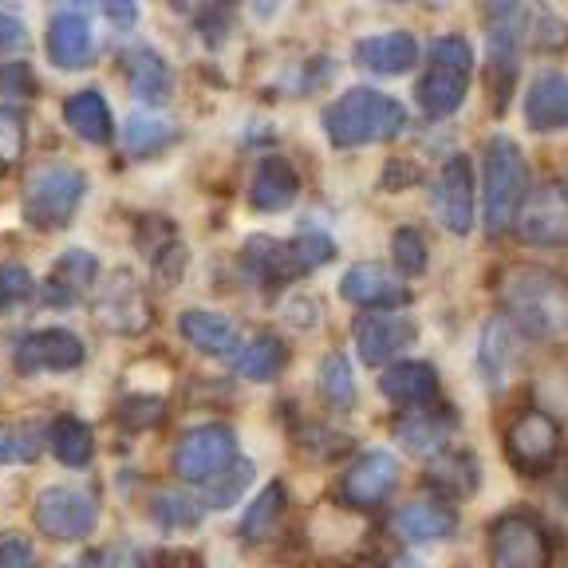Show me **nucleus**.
<instances>
[{"label": "nucleus", "mask_w": 568, "mask_h": 568, "mask_svg": "<svg viewBox=\"0 0 568 568\" xmlns=\"http://www.w3.org/2000/svg\"><path fill=\"white\" fill-rule=\"evenodd\" d=\"M83 190H88V178L75 166H63V162L40 166L28 178V190H24L28 222L36 230H63L75 217V210H80Z\"/></svg>", "instance_id": "nucleus-5"}, {"label": "nucleus", "mask_w": 568, "mask_h": 568, "mask_svg": "<svg viewBox=\"0 0 568 568\" xmlns=\"http://www.w3.org/2000/svg\"><path fill=\"white\" fill-rule=\"evenodd\" d=\"M134 241H139V248L146 253L151 261H159L166 248H174L178 245V237H174V225L166 222V217H154V213H146L139 222V230H134Z\"/></svg>", "instance_id": "nucleus-43"}, {"label": "nucleus", "mask_w": 568, "mask_h": 568, "mask_svg": "<svg viewBox=\"0 0 568 568\" xmlns=\"http://www.w3.org/2000/svg\"><path fill=\"white\" fill-rule=\"evenodd\" d=\"M32 296V276L24 265H0V312L17 308Z\"/></svg>", "instance_id": "nucleus-45"}, {"label": "nucleus", "mask_w": 568, "mask_h": 568, "mask_svg": "<svg viewBox=\"0 0 568 568\" xmlns=\"http://www.w3.org/2000/svg\"><path fill=\"white\" fill-rule=\"evenodd\" d=\"M525 115L532 131H560L568 126V75L541 71L525 95Z\"/></svg>", "instance_id": "nucleus-23"}, {"label": "nucleus", "mask_w": 568, "mask_h": 568, "mask_svg": "<svg viewBox=\"0 0 568 568\" xmlns=\"http://www.w3.org/2000/svg\"><path fill=\"white\" fill-rule=\"evenodd\" d=\"M403 178H407V182H415L418 170L415 166H399V162H390L387 174H383V186H387V190H403Z\"/></svg>", "instance_id": "nucleus-49"}, {"label": "nucleus", "mask_w": 568, "mask_h": 568, "mask_svg": "<svg viewBox=\"0 0 568 568\" xmlns=\"http://www.w3.org/2000/svg\"><path fill=\"white\" fill-rule=\"evenodd\" d=\"M95 316L99 324H106L111 332H123V336H139V332L151 328V304H146V293L131 273H115L111 281L99 284Z\"/></svg>", "instance_id": "nucleus-11"}, {"label": "nucleus", "mask_w": 568, "mask_h": 568, "mask_svg": "<svg viewBox=\"0 0 568 568\" xmlns=\"http://www.w3.org/2000/svg\"><path fill=\"white\" fill-rule=\"evenodd\" d=\"M24 115L17 106H0V170H9L24 154Z\"/></svg>", "instance_id": "nucleus-44"}, {"label": "nucleus", "mask_w": 568, "mask_h": 568, "mask_svg": "<svg viewBox=\"0 0 568 568\" xmlns=\"http://www.w3.org/2000/svg\"><path fill=\"white\" fill-rule=\"evenodd\" d=\"M241 265L265 288H276V284H288L293 276H301V265H296L293 248L276 237H248L245 248H241Z\"/></svg>", "instance_id": "nucleus-21"}, {"label": "nucleus", "mask_w": 568, "mask_h": 568, "mask_svg": "<svg viewBox=\"0 0 568 568\" xmlns=\"http://www.w3.org/2000/svg\"><path fill=\"white\" fill-rule=\"evenodd\" d=\"M489 560H494V568H549V532L537 517L506 514L489 529Z\"/></svg>", "instance_id": "nucleus-6"}, {"label": "nucleus", "mask_w": 568, "mask_h": 568, "mask_svg": "<svg viewBox=\"0 0 568 568\" xmlns=\"http://www.w3.org/2000/svg\"><path fill=\"white\" fill-rule=\"evenodd\" d=\"M435 210L450 233H470L474 230V170L466 154H454L438 174L435 186Z\"/></svg>", "instance_id": "nucleus-15"}, {"label": "nucleus", "mask_w": 568, "mask_h": 568, "mask_svg": "<svg viewBox=\"0 0 568 568\" xmlns=\"http://www.w3.org/2000/svg\"><path fill=\"white\" fill-rule=\"evenodd\" d=\"M248 481H253V462L233 458L230 466H225V470L217 474V478L205 481V501H202V506H210V509H230V506H237L241 494L248 489Z\"/></svg>", "instance_id": "nucleus-36"}, {"label": "nucleus", "mask_w": 568, "mask_h": 568, "mask_svg": "<svg viewBox=\"0 0 568 568\" xmlns=\"http://www.w3.org/2000/svg\"><path fill=\"white\" fill-rule=\"evenodd\" d=\"M288 248H293L296 265H301V273H308V268H320L328 265L332 257H336V241L324 237V233H301V237L288 241Z\"/></svg>", "instance_id": "nucleus-42"}, {"label": "nucleus", "mask_w": 568, "mask_h": 568, "mask_svg": "<svg viewBox=\"0 0 568 568\" xmlns=\"http://www.w3.org/2000/svg\"><path fill=\"white\" fill-rule=\"evenodd\" d=\"M178 328L190 344L197 347L202 355H230L237 347V324L222 312H205V308H190L182 312Z\"/></svg>", "instance_id": "nucleus-28"}, {"label": "nucleus", "mask_w": 568, "mask_h": 568, "mask_svg": "<svg viewBox=\"0 0 568 568\" xmlns=\"http://www.w3.org/2000/svg\"><path fill=\"white\" fill-rule=\"evenodd\" d=\"M36 91V75L32 68H28L24 60H9V63H0V95H9V99H24Z\"/></svg>", "instance_id": "nucleus-46"}, {"label": "nucleus", "mask_w": 568, "mask_h": 568, "mask_svg": "<svg viewBox=\"0 0 568 568\" xmlns=\"http://www.w3.org/2000/svg\"><path fill=\"white\" fill-rule=\"evenodd\" d=\"M407 126V111L390 95L372 88H352L324 106V131L336 146H367L387 142Z\"/></svg>", "instance_id": "nucleus-2"}, {"label": "nucleus", "mask_w": 568, "mask_h": 568, "mask_svg": "<svg viewBox=\"0 0 568 568\" xmlns=\"http://www.w3.org/2000/svg\"><path fill=\"white\" fill-rule=\"evenodd\" d=\"M205 506L197 497H182V494H159L151 506V517L162 529H194L202 521Z\"/></svg>", "instance_id": "nucleus-39"}, {"label": "nucleus", "mask_w": 568, "mask_h": 568, "mask_svg": "<svg viewBox=\"0 0 568 568\" xmlns=\"http://www.w3.org/2000/svg\"><path fill=\"white\" fill-rule=\"evenodd\" d=\"M501 304L509 324L525 328L529 336L565 339L568 336V276L541 265H509L501 273Z\"/></svg>", "instance_id": "nucleus-1"}, {"label": "nucleus", "mask_w": 568, "mask_h": 568, "mask_svg": "<svg viewBox=\"0 0 568 568\" xmlns=\"http://www.w3.org/2000/svg\"><path fill=\"white\" fill-rule=\"evenodd\" d=\"M529 190V166H525L517 142L494 139L486 146V230L506 233L517 222V210Z\"/></svg>", "instance_id": "nucleus-4"}, {"label": "nucleus", "mask_w": 568, "mask_h": 568, "mask_svg": "<svg viewBox=\"0 0 568 568\" xmlns=\"http://www.w3.org/2000/svg\"><path fill=\"white\" fill-rule=\"evenodd\" d=\"M355 60L364 63L375 75H403V71L415 68L418 60V44L410 32H383V36H367L355 44Z\"/></svg>", "instance_id": "nucleus-24"}, {"label": "nucleus", "mask_w": 568, "mask_h": 568, "mask_svg": "<svg viewBox=\"0 0 568 568\" xmlns=\"http://www.w3.org/2000/svg\"><path fill=\"white\" fill-rule=\"evenodd\" d=\"M517 237L529 245H565L568 241V186L545 182L517 210Z\"/></svg>", "instance_id": "nucleus-10"}, {"label": "nucleus", "mask_w": 568, "mask_h": 568, "mask_svg": "<svg viewBox=\"0 0 568 568\" xmlns=\"http://www.w3.org/2000/svg\"><path fill=\"white\" fill-rule=\"evenodd\" d=\"M123 75L131 83V91L142 99V103H166L170 91H174V75H170L166 60L154 55L151 48H126L123 52Z\"/></svg>", "instance_id": "nucleus-26"}, {"label": "nucleus", "mask_w": 568, "mask_h": 568, "mask_svg": "<svg viewBox=\"0 0 568 568\" xmlns=\"http://www.w3.org/2000/svg\"><path fill=\"white\" fill-rule=\"evenodd\" d=\"M395 486H399V462L387 450H367L347 466L344 481H339V497L352 509H375L387 501Z\"/></svg>", "instance_id": "nucleus-12"}, {"label": "nucleus", "mask_w": 568, "mask_h": 568, "mask_svg": "<svg viewBox=\"0 0 568 568\" xmlns=\"http://www.w3.org/2000/svg\"><path fill=\"white\" fill-rule=\"evenodd\" d=\"M301 194V178L284 159H261L257 174H253V186H248V202L261 213H276L284 205H293Z\"/></svg>", "instance_id": "nucleus-27"}, {"label": "nucleus", "mask_w": 568, "mask_h": 568, "mask_svg": "<svg viewBox=\"0 0 568 568\" xmlns=\"http://www.w3.org/2000/svg\"><path fill=\"white\" fill-rule=\"evenodd\" d=\"M20 40H24V24L17 17H9V12H0V55L20 48Z\"/></svg>", "instance_id": "nucleus-48"}, {"label": "nucleus", "mask_w": 568, "mask_h": 568, "mask_svg": "<svg viewBox=\"0 0 568 568\" xmlns=\"http://www.w3.org/2000/svg\"><path fill=\"white\" fill-rule=\"evenodd\" d=\"M237 458V438L230 426L210 423L194 426L182 435V443L174 446V474L182 481H210Z\"/></svg>", "instance_id": "nucleus-8"}, {"label": "nucleus", "mask_w": 568, "mask_h": 568, "mask_svg": "<svg viewBox=\"0 0 568 568\" xmlns=\"http://www.w3.org/2000/svg\"><path fill=\"white\" fill-rule=\"evenodd\" d=\"M560 454V426L545 410H525L506 426V458L521 474H545Z\"/></svg>", "instance_id": "nucleus-9"}, {"label": "nucleus", "mask_w": 568, "mask_h": 568, "mask_svg": "<svg viewBox=\"0 0 568 568\" xmlns=\"http://www.w3.org/2000/svg\"><path fill=\"white\" fill-rule=\"evenodd\" d=\"M162 415H166V403H162L159 395H131V399H123L115 410V418L126 430H146V426L162 423Z\"/></svg>", "instance_id": "nucleus-40"}, {"label": "nucleus", "mask_w": 568, "mask_h": 568, "mask_svg": "<svg viewBox=\"0 0 568 568\" xmlns=\"http://www.w3.org/2000/svg\"><path fill=\"white\" fill-rule=\"evenodd\" d=\"M339 296L359 304V308L390 312L410 301V288L403 281H395L383 265H352L344 273V281H339Z\"/></svg>", "instance_id": "nucleus-16"}, {"label": "nucleus", "mask_w": 568, "mask_h": 568, "mask_svg": "<svg viewBox=\"0 0 568 568\" xmlns=\"http://www.w3.org/2000/svg\"><path fill=\"white\" fill-rule=\"evenodd\" d=\"M284 359H288V352H284V344L276 336H257V339H248L245 352L233 359V372L241 375V379H253V383H268L281 375Z\"/></svg>", "instance_id": "nucleus-32"}, {"label": "nucleus", "mask_w": 568, "mask_h": 568, "mask_svg": "<svg viewBox=\"0 0 568 568\" xmlns=\"http://www.w3.org/2000/svg\"><path fill=\"white\" fill-rule=\"evenodd\" d=\"M284 501H288V494H284L281 481H268V486L253 497V506L241 517V532H245L248 541H261V537H268V532L276 529V521H281V514H284Z\"/></svg>", "instance_id": "nucleus-33"}, {"label": "nucleus", "mask_w": 568, "mask_h": 568, "mask_svg": "<svg viewBox=\"0 0 568 568\" xmlns=\"http://www.w3.org/2000/svg\"><path fill=\"white\" fill-rule=\"evenodd\" d=\"M355 568H364V565H355Z\"/></svg>", "instance_id": "nucleus-51"}, {"label": "nucleus", "mask_w": 568, "mask_h": 568, "mask_svg": "<svg viewBox=\"0 0 568 568\" xmlns=\"http://www.w3.org/2000/svg\"><path fill=\"white\" fill-rule=\"evenodd\" d=\"M415 336V320L399 316V312H364L355 320V347H359V359L372 367L395 359Z\"/></svg>", "instance_id": "nucleus-14"}, {"label": "nucleus", "mask_w": 568, "mask_h": 568, "mask_svg": "<svg viewBox=\"0 0 568 568\" xmlns=\"http://www.w3.org/2000/svg\"><path fill=\"white\" fill-rule=\"evenodd\" d=\"M0 568H36V549L17 532H0Z\"/></svg>", "instance_id": "nucleus-47"}, {"label": "nucleus", "mask_w": 568, "mask_h": 568, "mask_svg": "<svg viewBox=\"0 0 568 568\" xmlns=\"http://www.w3.org/2000/svg\"><path fill=\"white\" fill-rule=\"evenodd\" d=\"M395 532H399L403 541L410 545H430V541H443L450 537L454 525H458V514L443 501H407L399 514L390 517Z\"/></svg>", "instance_id": "nucleus-22"}, {"label": "nucleus", "mask_w": 568, "mask_h": 568, "mask_svg": "<svg viewBox=\"0 0 568 568\" xmlns=\"http://www.w3.org/2000/svg\"><path fill=\"white\" fill-rule=\"evenodd\" d=\"M91 24L83 20L80 9H60L48 24V55H52L55 68L63 71H80L91 63Z\"/></svg>", "instance_id": "nucleus-19"}, {"label": "nucleus", "mask_w": 568, "mask_h": 568, "mask_svg": "<svg viewBox=\"0 0 568 568\" xmlns=\"http://www.w3.org/2000/svg\"><path fill=\"white\" fill-rule=\"evenodd\" d=\"M95 276H99V265L95 257H91L88 248H68L60 261H55L52 276L44 281V304H52V308H71L75 301H83V296L95 288Z\"/></svg>", "instance_id": "nucleus-18"}, {"label": "nucleus", "mask_w": 568, "mask_h": 568, "mask_svg": "<svg viewBox=\"0 0 568 568\" xmlns=\"http://www.w3.org/2000/svg\"><path fill=\"white\" fill-rule=\"evenodd\" d=\"M48 446H52V454L63 462V466H71V470H83L91 462V454H95V435H91V426L80 423V418H55L52 430H48Z\"/></svg>", "instance_id": "nucleus-31"}, {"label": "nucleus", "mask_w": 568, "mask_h": 568, "mask_svg": "<svg viewBox=\"0 0 568 568\" xmlns=\"http://www.w3.org/2000/svg\"><path fill=\"white\" fill-rule=\"evenodd\" d=\"M390 257L399 265V273L407 276H418L426 268V241L418 230H395L390 237Z\"/></svg>", "instance_id": "nucleus-41"}, {"label": "nucleus", "mask_w": 568, "mask_h": 568, "mask_svg": "<svg viewBox=\"0 0 568 568\" xmlns=\"http://www.w3.org/2000/svg\"><path fill=\"white\" fill-rule=\"evenodd\" d=\"M48 435L32 423H0V466L12 462H36L44 450Z\"/></svg>", "instance_id": "nucleus-35"}, {"label": "nucleus", "mask_w": 568, "mask_h": 568, "mask_svg": "<svg viewBox=\"0 0 568 568\" xmlns=\"http://www.w3.org/2000/svg\"><path fill=\"white\" fill-rule=\"evenodd\" d=\"M517 359H521V339L517 328L506 316H494L481 332V347H478V372L486 379V387H506L517 372Z\"/></svg>", "instance_id": "nucleus-17"}, {"label": "nucleus", "mask_w": 568, "mask_h": 568, "mask_svg": "<svg viewBox=\"0 0 568 568\" xmlns=\"http://www.w3.org/2000/svg\"><path fill=\"white\" fill-rule=\"evenodd\" d=\"M103 17H111L119 28H126V24H134L139 9H134V4H103Z\"/></svg>", "instance_id": "nucleus-50"}, {"label": "nucleus", "mask_w": 568, "mask_h": 568, "mask_svg": "<svg viewBox=\"0 0 568 568\" xmlns=\"http://www.w3.org/2000/svg\"><path fill=\"white\" fill-rule=\"evenodd\" d=\"M99 521V501L88 489L52 486L36 501V529L48 532L52 541H83L88 532H95Z\"/></svg>", "instance_id": "nucleus-7"}, {"label": "nucleus", "mask_w": 568, "mask_h": 568, "mask_svg": "<svg viewBox=\"0 0 568 568\" xmlns=\"http://www.w3.org/2000/svg\"><path fill=\"white\" fill-rule=\"evenodd\" d=\"M83 364V344L68 328H40L28 332L17 344V372L40 375V372H71Z\"/></svg>", "instance_id": "nucleus-13"}, {"label": "nucleus", "mask_w": 568, "mask_h": 568, "mask_svg": "<svg viewBox=\"0 0 568 568\" xmlns=\"http://www.w3.org/2000/svg\"><path fill=\"white\" fill-rule=\"evenodd\" d=\"M379 390L403 410H426L430 403H438V375L430 364L407 359V364H390L379 375Z\"/></svg>", "instance_id": "nucleus-20"}, {"label": "nucleus", "mask_w": 568, "mask_h": 568, "mask_svg": "<svg viewBox=\"0 0 568 568\" xmlns=\"http://www.w3.org/2000/svg\"><path fill=\"white\" fill-rule=\"evenodd\" d=\"M430 481H435L443 494L450 497H466L478 489V462L470 454H443V458L430 466Z\"/></svg>", "instance_id": "nucleus-34"}, {"label": "nucleus", "mask_w": 568, "mask_h": 568, "mask_svg": "<svg viewBox=\"0 0 568 568\" xmlns=\"http://www.w3.org/2000/svg\"><path fill=\"white\" fill-rule=\"evenodd\" d=\"M174 126L166 123V119H151V115H131L126 119V131H123V142H126V154H134V159H146V154H154L159 146H166V142H174Z\"/></svg>", "instance_id": "nucleus-37"}, {"label": "nucleus", "mask_w": 568, "mask_h": 568, "mask_svg": "<svg viewBox=\"0 0 568 568\" xmlns=\"http://www.w3.org/2000/svg\"><path fill=\"white\" fill-rule=\"evenodd\" d=\"M63 123L80 134L83 142H111L115 134V119H111V106L99 95L95 88L75 91V95L63 103Z\"/></svg>", "instance_id": "nucleus-29"}, {"label": "nucleus", "mask_w": 568, "mask_h": 568, "mask_svg": "<svg viewBox=\"0 0 568 568\" xmlns=\"http://www.w3.org/2000/svg\"><path fill=\"white\" fill-rule=\"evenodd\" d=\"M470 71H474V48L466 36H438L430 52H426V71L418 80V106L430 119L454 115L470 91Z\"/></svg>", "instance_id": "nucleus-3"}, {"label": "nucleus", "mask_w": 568, "mask_h": 568, "mask_svg": "<svg viewBox=\"0 0 568 568\" xmlns=\"http://www.w3.org/2000/svg\"><path fill=\"white\" fill-rule=\"evenodd\" d=\"M521 17H525V9H517V4H494V9H489V71H494V99H497V83H501V71H506V83L514 80Z\"/></svg>", "instance_id": "nucleus-25"}, {"label": "nucleus", "mask_w": 568, "mask_h": 568, "mask_svg": "<svg viewBox=\"0 0 568 568\" xmlns=\"http://www.w3.org/2000/svg\"><path fill=\"white\" fill-rule=\"evenodd\" d=\"M0 174H4V170H0Z\"/></svg>", "instance_id": "nucleus-52"}, {"label": "nucleus", "mask_w": 568, "mask_h": 568, "mask_svg": "<svg viewBox=\"0 0 568 568\" xmlns=\"http://www.w3.org/2000/svg\"><path fill=\"white\" fill-rule=\"evenodd\" d=\"M454 418H438L430 410H407V415L395 423V438L407 446L410 454H438L446 446V435H450Z\"/></svg>", "instance_id": "nucleus-30"}, {"label": "nucleus", "mask_w": 568, "mask_h": 568, "mask_svg": "<svg viewBox=\"0 0 568 568\" xmlns=\"http://www.w3.org/2000/svg\"><path fill=\"white\" fill-rule=\"evenodd\" d=\"M320 390H324V399H328L332 410H352L355 379H352L347 355H328V359H324V367H320Z\"/></svg>", "instance_id": "nucleus-38"}]
</instances>
